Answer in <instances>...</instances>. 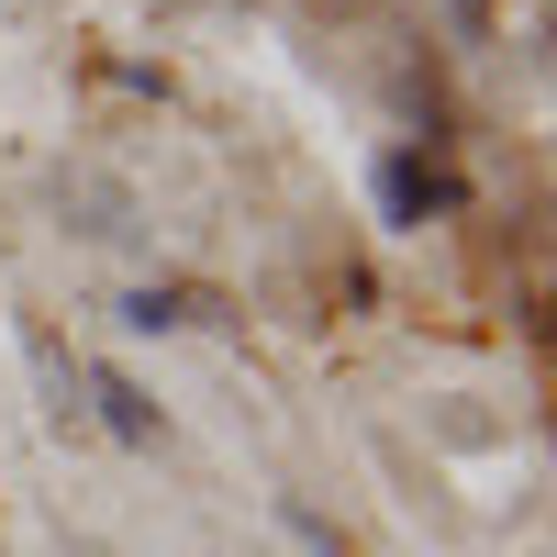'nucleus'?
<instances>
[{"label":"nucleus","mask_w":557,"mask_h":557,"mask_svg":"<svg viewBox=\"0 0 557 557\" xmlns=\"http://www.w3.org/2000/svg\"><path fill=\"white\" fill-rule=\"evenodd\" d=\"M23 357H34V391H45V424L57 435H89V368L45 335V323H23Z\"/></svg>","instance_id":"obj_1"},{"label":"nucleus","mask_w":557,"mask_h":557,"mask_svg":"<svg viewBox=\"0 0 557 557\" xmlns=\"http://www.w3.org/2000/svg\"><path fill=\"white\" fill-rule=\"evenodd\" d=\"M380 212H391V223H424V212H457V178H446L435 157L391 146V157H380Z\"/></svg>","instance_id":"obj_2"},{"label":"nucleus","mask_w":557,"mask_h":557,"mask_svg":"<svg viewBox=\"0 0 557 557\" xmlns=\"http://www.w3.org/2000/svg\"><path fill=\"white\" fill-rule=\"evenodd\" d=\"M89 435H123V446H157V401L123 380V368H89Z\"/></svg>","instance_id":"obj_3"},{"label":"nucleus","mask_w":557,"mask_h":557,"mask_svg":"<svg viewBox=\"0 0 557 557\" xmlns=\"http://www.w3.org/2000/svg\"><path fill=\"white\" fill-rule=\"evenodd\" d=\"M123 323H134V335H190V323H223V301L190 290V278H168V290H134Z\"/></svg>","instance_id":"obj_4"}]
</instances>
